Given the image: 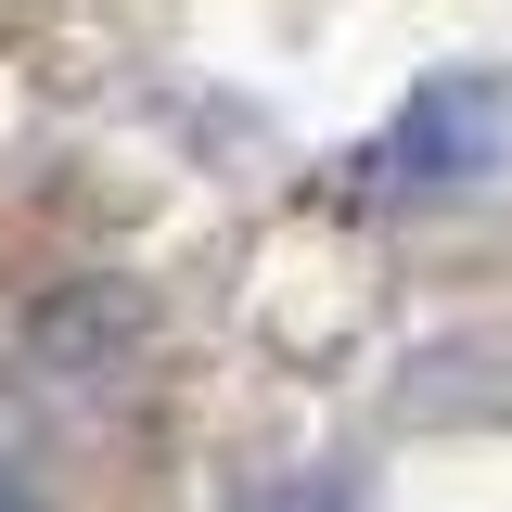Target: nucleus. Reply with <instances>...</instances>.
Instances as JSON below:
<instances>
[{"instance_id":"obj_1","label":"nucleus","mask_w":512,"mask_h":512,"mask_svg":"<svg viewBox=\"0 0 512 512\" xmlns=\"http://www.w3.org/2000/svg\"><path fill=\"white\" fill-rule=\"evenodd\" d=\"M512 154V90L500 77H423L410 90V116L384 128V180H410V192H448V180H487Z\"/></svg>"},{"instance_id":"obj_2","label":"nucleus","mask_w":512,"mask_h":512,"mask_svg":"<svg viewBox=\"0 0 512 512\" xmlns=\"http://www.w3.org/2000/svg\"><path fill=\"white\" fill-rule=\"evenodd\" d=\"M0 512H52V500H39V474H26L13 448H0Z\"/></svg>"}]
</instances>
